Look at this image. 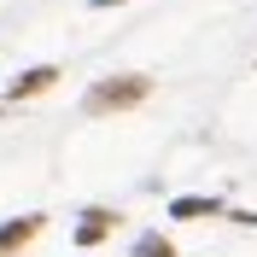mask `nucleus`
<instances>
[{
	"mask_svg": "<svg viewBox=\"0 0 257 257\" xmlns=\"http://www.w3.org/2000/svg\"><path fill=\"white\" fill-rule=\"evenodd\" d=\"M111 228H117V216H111V210H88V216L76 222V245H94V240H105Z\"/></svg>",
	"mask_w": 257,
	"mask_h": 257,
	"instance_id": "4",
	"label": "nucleus"
},
{
	"mask_svg": "<svg viewBox=\"0 0 257 257\" xmlns=\"http://www.w3.org/2000/svg\"><path fill=\"white\" fill-rule=\"evenodd\" d=\"M35 234H41V216H18V222H6V228H0V257H12L18 245H30Z\"/></svg>",
	"mask_w": 257,
	"mask_h": 257,
	"instance_id": "3",
	"label": "nucleus"
},
{
	"mask_svg": "<svg viewBox=\"0 0 257 257\" xmlns=\"http://www.w3.org/2000/svg\"><path fill=\"white\" fill-rule=\"evenodd\" d=\"M170 210H176L181 222H193V216H210V210H216V199H176Z\"/></svg>",
	"mask_w": 257,
	"mask_h": 257,
	"instance_id": "5",
	"label": "nucleus"
},
{
	"mask_svg": "<svg viewBox=\"0 0 257 257\" xmlns=\"http://www.w3.org/2000/svg\"><path fill=\"white\" fill-rule=\"evenodd\" d=\"M152 94V82L146 76H111V82H99V88H88V99H82V105H88V111H123V105H141V99Z\"/></svg>",
	"mask_w": 257,
	"mask_h": 257,
	"instance_id": "1",
	"label": "nucleus"
},
{
	"mask_svg": "<svg viewBox=\"0 0 257 257\" xmlns=\"http://www.w3.org/2000/svg\"><path fill=\"white\" fill-rule=\"evenodd\" d=\"M135 257H176V245L164 240V234H141V245H135Z\"/></svg>",
	"mask_w": 257,
	"mask_h": 257,
	"instance_id": "6",
	"label": "nucleus"
},
{
	"mask_svg": "<svg viewBox=\"0 0 257 257\" xmlns=\"http://www.w3.org/2000/svg\"><path fill=\"white\" fill-rule=\"evenodd\" d=\"M53 82H59V70H53V64H35V70H24V76H18L12 88H6V99H30V94H47Z\"/></svg>",
	"mask_w": 257,
	"mask_h": 257,
	"instance_id": "2",
	"label": "nucleus"
},
{
	"mask_svg": "<svg viewBox=\"0 0 257 257\" xmlns=\"http://www.w3.org/2000/svg\"><path fill=\"white\" fill-rule=\"evenodd\" d=\"M99 6H111V0H99Z\"/></svg>",
	"mask_w": 257,
	"mask_h": 257,
	"instance_id": "7",
	"label": "nucleus"
}]
</instances>
